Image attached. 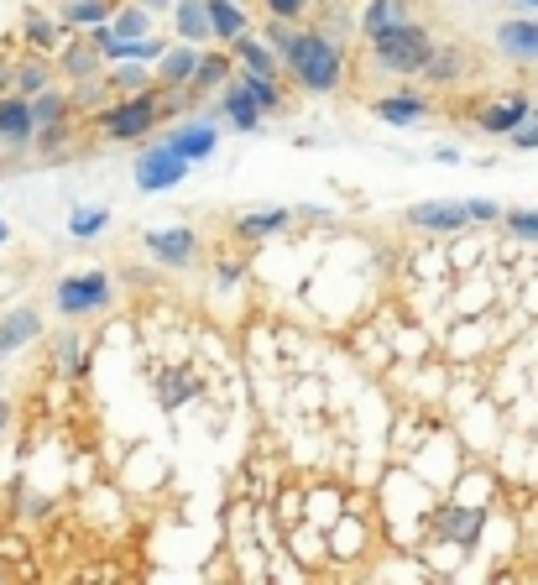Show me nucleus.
Wrapping results in <instances>:
<instances>
[{"label":"nucleus","mask_w":538,"mask_h":585,"mask_svg":"<svg viewBox=\"0 0 538 585\" xmlns=\"http://www.w3.org/2000/svg\"><path fill=\"white\" fill-rule=\"evenodd\" d=\"M74 105H79V110H100V105H105V79H84V84L74 89Z\"/></svg>","instance_id":"nucleus-36"},{"label":"nucleus","mask_w":538,"mask_h":585,"mask_svg":"<svg viewBox=\"0 0 538 585\" xmlns=\"http://www.w3.org/2000/svg\"><path fill=\"white\" fill-rule=\"evenodd\" d=\"M314 27L324 32V37H335L340 42V48H345V37H350V27H361V21H350L345 11H340V0H319V6H314Z\"/></svg>","instance_id":"nucleus-31"},{"label":"nucleus","mask_w":538,"mask_h":585,"mask_svg":"<svg viewBox=\"0 0 538 585\" xmlns=\"http://www.w3.org/2000/svg\"><path fill=\"white\" fill-rule=\"evenodd\" d=\"M408 6H413V0H366V6H361V37L371 42L377 32H387V27H403V21H413V16H408Z\"/></svg>","instance_id":"nucleus-16"},{"label":"nucleus","mask_w":538,"mask_h":585,"mask_svg":"<svg viewBox=\"0 0 538 585\" xmlns=\"http://www.w3.org/2000/svg\"><path fill=\"white\" fill-rule=\"evenodd\" d=\"M173 27L183 42H209L215 27H209V0H178L173 6Z\"/></svg>","instance_id":"nucleus-22"},{"label":"nucleus","mask_w":538,"mask_h":585,"mask_svg":"<svg viewBox=\"0 0 538 585\" xmlns=\"http://www.w3.org/2000/svg\"><path fill=\"white\" fill-rule=\"evenodd\" d=\"M225 84H230V58L225 53H204L199 58V74L189 84V95H215V89H225Z\"/></svg>","instance_id":"nucleus-26"},{"label":"nucleus","mask_w":538,"mask_h":585,"mask_svg":"<svg viewBox=\"0 0 538 585\" xmlns=\"http://www.w3.org/2000/svg\"><path fill=\"white\" fill-rule=\"evenodd\" d=\"M267 42L283 53L293 84H303L309 95H335L340 89V74H345V48L335 37H324L309 21H277L267 27Z\"/></svg>","instance_id":"nucleus-1"},{"label":"nucleus","mask_w":538,"mask_h":585,"mask_svg":"<svg viewBox=\"0 0 538 585\" xmlns=\"http://www.w3.org/2000/svg\"><path fill=\"white\" fill-rule=\"evenodd\" d=\"M100 68H105V53L89 42V32L74 37V42H63V53H58V74H63V79L84 84V79H100Z\"/></svg>","instance_id":"nucleus-11"},{"label":"nucleus","mask_w":538,"mask_h":585,"mask_svg":"<svg viewBox=\"0 0 538 585\" xmlns=\"http://www.w3.org/2000/svg\"><path fill=\"white\" fill-rule=\"evenodd\" d=\"M110 27H115V37H147L152 32V11L136 0V6H121L110 16Z\"/></svg>","instance_id":"nucleus-33"},{"label":"nucleus","mask_w":538,"mask_h":585,"mask_svg":"<svg viewBox=\"0 0 538 585\" xmlns=\"http://www.w3.org/2000/svg\"><path fill=\"white\" fill-rule=\"evenodd\" d=\"M37 110L27 95H0V142L6 147H32L37 142Z\"/></svg>","instance_id":"nucleus-7"},{"label":"nucleus","mask_w":538,"mask_h":585,"mask_svg":"<svg viewBox=\"0 0 538 585\" xmlns=\"http://www.w3.org/2000/svg\"><path fill=\"white\" fill-rule=\"evenodd\" d=\"M246 89H251V95H256V105H262L267 115H277V110H283V84H277L272 74H256V68H246V74H236Z\"/></svg>","instance_id":"nucleus-29"},{"label":"nucleus","mask_w":538,"mask_h":585,"mask_svg":"<svg viewBox=\"0 0 538 585\" xmlns=\"http://www.w3.org/2000/svg\"><path fill=\"white\" fill-rule=\"evenodd\" d=\"M236 58H241L246 68H256V74H272V79L288 68V63H283V53H277L267 37H251V32H246V37H236Z\"/></svg>","instance_id":"nucleus-21"},{"label":"nucleus","mask_w":538,"mask_h":585,"mask_svg":"<svg viewBox=\"0 0 538 585\" xmlns=\"http://www.w3.org/2000/svg\"><path fill=\"white\" fill-rule=\"evenodd\" d=\"M215 115L220 121H230L236 131H262V105H256V95L241 84V79H230L225 89H220V100H215Z\"/></svg>","instance_id":"nucleus-9"},{"label":"nucleus","mask_w":538,"mask_h":585,"mask_svg":"<svg viewBox=\"0 0 538 585\" xmlns=\"http://www.w3.org/2000/svg\"><path fill=\"white\" fill-rule=\"evenodd\" d=\"M147 251L162 267H194L199 256V236L189 225H168V230H147Z\"/></svg>","instance_id":"nucleus-8"},{"label":"nucleus","mask_w":538,"mask_h":585,"mask_svg":"<svg viewBox=\"0 0 538 585\" xmlns=\"http://www.w3.org/2000/svg\"><path fill=\"white\" fill-rule=\"evenodd\" d=\"M157 89L162 84H152V89H142V95H126L121 105L100 110V136H105V142H142V136L157 131V121H162Z\"/></svg>","instance_id":"nucleus-4"},{"label":"nucleus","mask_w":538,"mask_h":585,"mask_svg":"<svg viewBox=\"0 0 538 585\" xmlns=\"http://www.w3.org/2000/svg\"><path fill=\"white\" fill-rule=\"evenodd\" d=\"M63 27L68 21L58 16H48V11H27L21 16V37H27V48H37V53H53V48H63Z\"/></svg>","instance_id":"nucleus-19"},{"label":"nucleus","mask_w":538,"mask_h":585,"mask_svg":"<svg viewBox=\"0 0 538 585\" xmlns=\"http://www.w3.org/2000/svg\"><path fill=\"white\" fill-rule=\"evenodd\" d=\"M288 220H293V209H277V204L272 209H251V215L236 220V236L241 241H262V236H277Z\"/></svg>","instance_id":"nucleus-25"},{"label":"nucleus","mask_w":538,"mask_h":585,"mask_svg":"<svg viewBox=\"0 0 538 585\" xmlns=\"http://www.w3.org/2000/svg\"><path fill=\"white\" fill-rule=\"evenodd\" d=\"M110 298H115L110 272L89 267V272H74V277H58V288H53V309H58L63 319H89V314L110 309Z\"/></svg>","instance_id":"nucleus-5"},{"label":"nucleus","mask_w":538,"mask_h":585,"mask_svg":"<svg viewBox=\"0 0 538 585\" xmlns=\"http://www.w3.org/2000/svg\"><path fill=\"white\" fill-rule=\"evenodd\" d=\"M42 335V314L37 309H11L6 319H0V356H11V350H21V345H32Z\"/></svg>","instance_id":"nucleus-15"},{"label":"nucleus","mask_w":538,"mask_h":585,"mask_svg":"<svg viewBox=\"0 0 538 585\" xmlns=\"http://www.w3.org/2000/svg\"><path fill=\"white\" fill-rule=\"evenodd\" d=\"M53 74H58V68H53V58L48 53H27V58H16V95H42V89H53Z\"/></svg>","instance_id":"nucleus-17"},{"label":"nucleus","mask_w":538,"mask_h":585,"mask_svg":"<svg viewBox=\"0 0 538 585\" xmlns=\"http://www.w3.org/2000/svg\"><path fill=\"white\" fill-rule=\"evenodd\" d=\"M241 6H246V0H241Z\"/></svg>","instance_id":"nucleus-44"},{"label":"nucleus","mask_w":538,"mask_h":585,"mask_svg":"<svg viewBox=\"0 0 538 585\" xmlns=\"http://www.w3.org/2000/svg\"><path fill=\"white\" fill-rule=\"evenodd\" d=\"M507 209L497 199H424L408 209V225L429 230V236H450V230H471V225H491Z\"/></svg>","instance_id":"nucleus-3"},{"label":"nucleus","mask_w":538,"mask_h":585,"mask_svg":"<svg viewBox=\"0 0 538 585\" xmlns=\"http://www.w3.org/2000/svg\"><path fill=\"white\" fill-rule=\"evenodd\" d=\"M518 6H533V11H538V0H518Z\"/></svg>","instance_id":"nucleus-43"},{"label":"nucleus","mask_w":538,"mask_h":585,"mask_svg":"<svg viewBox=\"0 0 538 585\" xmlns=\"http://www.w3.org/2000/svg\"><path fill=\"white\" fill-rule=\"evenodd\" d=\"M476 528H481V512H476V507H444V512H439V533L455 538V544H471Z\"/></svg>","instance_id":"nucleus-27"},{"label":"nucleus","mask_w":538,"mask_h":585,"mask_svg":"<svg viewBox=\"0 0 538 585\" xmlns=\"http://www.w3.org/2000/svg\"><path fill=\"white\" fill-rule=\"evenodd\" d=\"M32 110H37V126H68V110H74V100L63 95V89H42V95H32Z\"/></svg>","instance_id":"nucleus-28"},{"label":"nucleus","mask_w":538,"mask_h":585,"mask_svg":"<svg viewBox=\"0 0 538 585\" xmlns=\"http://www.w3.org/2000/svg\"><path fill=\"white\" fill-rule=\"evenodd\" d=\"M512 147H523V152H533V147H538V121H523L518 131H512Z\"/></svg>","instance_id":"nucleus-39"},{"label":"nucleus","mask_w":538,"mask_h":585,"mask_svg":"<svg viewBox=\"0 0 538 585\" xmlns=\"http://www.w3.org/2000/svg\"><path fill=\"white\" fill-rule=\"evenodd\" d=\"M533 115V105H528V95H507V100H497V105H486L481 115H476V126L486 131V136H512L523 121Z\"/></svg>","instance_id":"nucleus-12"},{"label":"nucleus","mask_w":538,"mask_h":585,"mask_svg":"<svg viewBox=\"0 0 538 585\" xmlns=\"http://www.w3.org/2000/svg\"><path fill=\"white\" fill-rule=\"evenodd\" d=\"M209 27H215L220 42H236L251 32V21H246V6L241 0H209Z\"/></svg>","instance_id":"nucleus-23"},{"label":"nucleus","mask_w":538,"mask_h":585,"mask_svg":"<svg viewBox=\"0 0 538 585\" xmlns=\"http://www.w3.org/2000/svg\"><path fill=\"white\" fill-rule=\"evenodd\" d=\"M6 424H11V403L0 397V434H6Z\"/></svg>","instance_id":"nucleus-41"},{"label":"nucleus","mask_w":538,"mask_h":585,"mask_svg":"<svg viewBox=\"0 0 538 585\" xmlns=\"http://www.w3.org/2000/svg\"><path fill=\"white\" fill-rule=\"evenodd\" d=\"M199 42H189V48H168L157 58V84L162 89H189L194 84V74H199Z\"/></svg>","instance_id":"nucleus-14"},{"label":"nucleus","mask_w":538,"mask_h":585,"mask_svg":"<svg viewBox=\"0 0 538 585\" xmlns=\"http://www.w3.org/2000/svg\"><path fill=\"white\" fill-rule=\"evenodd\" d=\"M6 241H11V225H6V220H0V246H6Z\"/></svg>","instance_id":"nucleus-42"},{"label":"nucleus","mask_w":538,"mask_h":585,"mask_svg":"<svg viewBox=\"0 0 538 585\" xmlns=\"http://www.w3.org/2000/svg\"><path fill=\"white\" fill-rule=\"evenodd\" d=\"M110 84H115V89H131V95H142V89H152L157 79H147V68H121Z\"/></svg>","instance_id":"nucleus-37"},{"label":"nucleus","mask_w":538,"mask_h":585,"mask_svg":"<svg viewBox=\"0 0 538 585\" xmlns=\"http://www.w3.org/2000/svg\"><path fill=\"white\" fill-rule=\"evenodd\" d=\"M105 225H110V209L84 204V209H74V215H68V236H74V241H89V236H100Z\"/></svg>","instance_id":"nucleus-32"},{"label":"nucleus","mask_w":538,"mask_h":585,"mask_svg":"<svg viewBox=\"0 0 538 585\" xmlns=\"http://www.w3.org/2000/svg\"><path fill=\"white\" fill-rule=\"evenodd\" d=\"M142 6H147V11H173L178 0H142Z\"/></svg>","instance_id":"nucleus-40"},{"label":"nucleus","mask_w":538,"mask_h":585,"mask_svg":"<svg viewBox=\"0 0 538 585\" xmlns=\"http://www.w3.org/2000/svg\"><path fill=\"white\" fill-rule=\"evenodd\" d=\"M465 74H471V53H465L460 42H439L434 58H429V68H424L418 79H424L429 89H450V84H460Z\"/></svg>","instance_id":"nucleus-10"},{"label":"nucleus","mask_w":538,"mask_h":585,"mask_svg":"<svg viewBox=\"0 0 538 585\" xmlns=\"http://www.w3.org/2000/svg\"><path fill=\"white\" fill-rule=\"evenodd\" d=\"M262 6H267V16H277V21H309L319 0H262Z\"/></svg>","instance_id":"nucleus-34"},{"label":"nucleus","mask_w":538,"mask_h":585,"mask_svg":"<svg viewBox=\"0 0 538 585\" xmlns=\"http://www.w3.org/2000/svg\"><path fill=\"white\" fill-rule=\"evenodd\" d=\"M0 95H16V58L0 53Z\"/></svg>","instance_id":"nucleus-38"},{"label":"nucleus","mask_w":538,"mask_h":585,"mask_svg":"<svg viewBox=\"0 0 538 585\" xmlns=\"http://www.w3.org/2000/svg\"><path fill=\"white\" fill-rule=\"evenodd\" d=\"M168 142H173L183 157H189V162H204L209 152L220 147V131L209 126V121H189V126H178V131L168 136Z\"/></svg>","instance_id":"nucleus-20"},{"label":"nucleus","mask_w":538,"mask_h":585,"mask_svg":"<svg viewBox=\"0 0 538 585\" xmlns=\"http://www.w3.org/2000/svg\"><path fill=\"white\" fill-rule=\"evenodd\" d=\"M115 11H121V0H63L58 6V16L68 27H105Z\"/></svg>","instance_id":"nucleus-24"},{"label":"nucleus","mask_w":538,"mask_h":585,"mask_svg":"<svg viewBox=\"0 0 538 585\" xmlns=\"http://www.w3.org/2000/svg\"><path fill=\"white\" fill-rule=\"evenodd\" d=\"M439 42L429 37V27H418V21H403V27H387L371 37V58H377L382 74H397V79H418L429 68Z\"/></svg>","instance_id":"nucleus-2"},{"label":"nucleus","mask_w":538,"mask_h":585,"mask_svg":"<svg viewBox=\"0 0 538 585\" xmlns=\"http://www.w3.org/2000/svg\"><path fill=\"white\" fill-rule=\"evenodd\" d=\"M497 53L518 58V63H533L538 58V21H528V16L502 21V27H497Z\"/></svg>","instance_id":"nucleus-13"},{"label":"nucleus","mask_w":538,"mask_h":585,"mask_svg":"<svg viewBox=\"0 0 538 585\" xmlns=\"http://www.w3.org/2000/svg\"><path fill=\"white\" fill-rule=\"evenodd\" d=\"M371 110H377V121H387V126H418L434 105L424 95H382Z\"/></svg>","instance_id":"nucleus-18"},{"label":"nucleus","mask_w":538,"mask_h":585,"mask_svg":"<svg viewBox=\"0 0 538 585\" xmlns=\"http://www.w3.org/2000/svg\"><path fill=\"white\" fill-rule=\"evenodd\" d=\"M58 366H63L74 382L89 377V345H84V335H58Z\"/></svg>","instance_id":"nucleus-30"},{"label":"nucleus","mask_w":538,"mask_h":585,"mask_svg":"<svg viewBox=\"0 0 538 585\" xmlns=\"http://www.w3.org/2000/svg\"><path fill=\"white\" fill-rule=\"evenodd\" d=\"M502 225H507L518 241H538V209H507Z\"/></svg>","instance_id":"nucleus-35"},{"label":"nucleus","mask_w":538,"mask_h":585,"mask_svg":"<svg viewBox=\"0 0 538 585\" xmlns=\"http://www.w3.org/2000/svg\"><path fill=\"white\" fill-rule=\"evenodd\" d=\"M189 168L194 162L183 157L173 142H157V147L142 152V162H136V189L142 194H168V189H178V183L189 178Z\"/></svg>","instance_id":"nucleus-6"}]
</instances>
